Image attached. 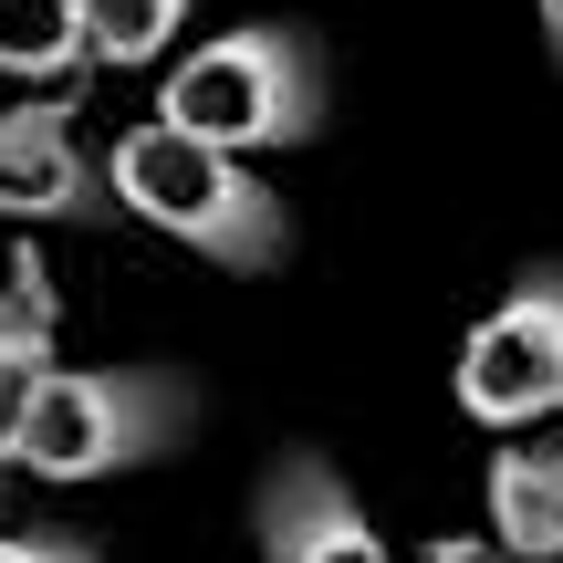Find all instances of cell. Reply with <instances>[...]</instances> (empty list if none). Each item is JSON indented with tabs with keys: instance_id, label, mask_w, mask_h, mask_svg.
I'll return each mask as SVG.
<instances>
[{
	"instance_id": "obj_1",
	"label": "cell",
	"mask_w": 563,
	"mask_h": 563,
	"mask_svg": "<svg viewBox=\"0 0 563 563\" xmlns=\"http://www.w3.org/2000/svg\"><path fill=\"white\" fill-rule=\"evenodd\" d=\"M104 209L188 241L220 272H282L292 262V209L251 178V157H220V146L178 136V125H157V115L104 146Z\"/></svg>"
},
{
	"instance_id": "obj_2",
	"label": "cell",
	"mask_w": 563,
	"mask_h": 563,
	"mask_svg": "<svg viewBox=\"0 0 563 563\" xmlns=\"http://www.w3.org/2000/svg\"><path fill=\"white\" fill-rule=\"evenodd\" d=\"M323 115H334V74H323L313 32H292V21L209 32L199 53H178V63H167V84H157V125L220 146V157L313 146Z\"/></svg>"
},
{
	"instance_id": "obj_3",
	"label": "cell",
	"mask_w": 563,
	"mask_h": 563,
	"mask_svg": "<svg viewBox=\"0 0 563 563\" xmlns=\"http://www.w3.org/2000/svg\"><path fill=\"white\" fill-rule=\"evenodd\" d=\"M199 418H209L199 386L167 376V365H53L11 428V460L32 481L74 490V481H115V470H146L167 449H188Z\"/></svg>"
},
{
	"instance_id": "obj_4",
	"label": "cell",
	"mask_w": 563,
	"mask_h": 563,
	"mask_svg": "<svg viewBox=\"0 0 563 563\" xmlns=\"http://www.w3.org/2000/svg\"><path fill=\"white\" fill-rule=\"evenodd\" d=\"M460 407L481 428H543L563 407V262L522 272L460 344Z\"/></svg>"
},
{
	"instance_id": "obj_5",
	"label": "cell",
	"mask_w": 563,
	"mask_h": 563,
	"mask_svg": "<svg viewBox=\"0 0 563 563\" xmlns=\"http://www.w3.org/2000/svg\"><path fill=\"white\" fill-rule=\"evenodd\" d=\"M251 532H262V563H397L386 532L365 522V501L334 481V460L313 449H282L262 501H251Z\"/></svg>"
},
{
	"instance_id": "obj_6",
	"label": "cell",
	"mask_w": 563,
	"mask_h": 563,
	"mask_svg": "<svg viewBox=\"0 0 563 563\" xmlns=\"http://www.w3.org/2000/svg\"><path fill=\"white\" fill-rule=\"evenodd\" d=\"M74 115L84 104L63 84L0 115V220H95L104 209V157H84Z\"/></svg>"
},
{
	"instance_id": "obj_7",
	"label": "cell",
	"mask_w": 563,
	"mask_h": 563,
	"mask_svg": "<svg viewBox=\"0 0 563 563\" xmlns=\"http://www.w3.org/2000/svg\"><path fill=\"white\" fill-rule=\"evenodd\" d=\"M490 543L511 563H563V449H501L490 460Z\"/></svg>"
},
{
	"instance_id": "obj_8",
	"label": "cell",
	"mask_w": 563,
	"mask_h": 563,
	"mask_svg": "<svg viewBox=\"0 0 563 563\" xmlns=\"http://www.w3.org/2000/svg\"><path fill=\"white\" fill-rule=\"evenodd\" d=\"M42 376H53V292L21 262L0 282V460H11V428H21V407H32Z\"/></svg>"
},
{
	"instance_id": "obj_9",
	"label": "cell",
	"mask_w": 563,
	"mask_h": 563,
	"mask_svg": "<svg viewBox=\"0 0 563 563\" xmlns=\"http://www.w3.org/2000/svg\"><path fill=\"white\" fill-rule=\"evenodd\" d=\"M74 11H84V74H146L199 0H74Z\"/></svg>"
},
{
	"instance_id": "obj_10",
	"label": "cell",
	"mask_w": 563,
	"mask_h": 563,
	"mask_svg": "<svg viewBox=\"0 0 563 563\" xmlns=\"http://www.w3.org/2000/svg\"><path fill=\"white\" fill-rule=\"evenodd\" d=\"M0 74L74 84L84 74V11L74 0H0Z\"/></svg>"
},
{
	"instance_id": "obj_11",
	"label": "cell",
	"mask_w": 563,
	"mask_h": 563,
	"mask_svg": "<svg viewBox=\"0 0 563 563\" xmlns=\"http://www.w3.org/2000/svg\"><path fill=\"white\" fill-rule=\"evenodd\" d=\"M0 563H104L84 532H0Z\"/></svg>"
},
{
	"instance_id": "obj_12",
	"label": "cell",
	"mask_w": 563,
	"mask_h": 563,
	"mask_svg": "<svg viewBox=\"0 0 563 563\" xmlns=\"http://www.w3.org/2000/svg\"><path fill=\"white\" fill-rule=\"evenodd\" d=\"M418 563H511V553H501V543H481V532H439Z\"/></svg>"
},
{
	"instance_id": "obj_13",
	"label": "cell",
	"mask_w": 563,
	"mask_h": 563,
	"mask_svg": "<svg viewBox=\"0 0 563 563\" xmlns=\"http://www.w3.org/2000/svg\"><path fill=\"white\" fill-rule=\"evenodd\" d=\"M543 11V42H553V63H563V0H532Z\"/></svg>"
}]
</instances>
